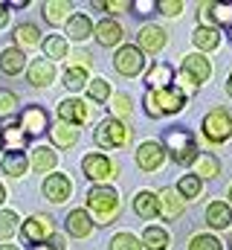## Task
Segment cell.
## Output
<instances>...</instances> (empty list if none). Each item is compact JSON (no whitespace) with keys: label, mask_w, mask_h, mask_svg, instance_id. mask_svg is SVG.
<instances>
[{"label":"cell","mask_w":232,"mask_h":250,"mask_svg":"<svg viewBox=\"0 0 232 250\" xmlns=\"http://www.w3.org/2000/svg\"><path fill=\"white\" fill-rule=\"evenodd\" d=\"M119 192L114 187H93L87 192V212L99 227H108L119 218Z\"/></svg>","instance_id":"6da1fadb"},{"label":"cell","mask_w":232,"mask_h":250,"mask_svg":"<svg viewBox=\"0 0 232 250\" xmlns=\"http://www.w3.org/2000/svg\"><path fill=\"white\" fill-rule=\"evenodd\" d=\"M163 146H166L169 157L177 166H194V160H197V143H194V137H192L189 128H183V125L166 128Z\"/></svg>","instance_id":"7a4b0ae2"},{"label":"cell","mask_w":232,"mask_h":250,"mask_svg":"<svg viewBox=\"0 0 232 250\" xmlns=\"http://www.w3.org/2000/svg\"><path fill=\"white\" fill-rule=\"evenodd\" d=\"M186 108V96L183 90L172 84V87H163V90H148L145 93V114L151 120H163V117H172L180 114Z\"/></svg>","instance_id":"3957f363"},{"label":"cell","mask_w":232,"mask_h":250,"mask_svg":"<svg viewBox=\"0 0 232 250\" xmlns=\"http://www.w3.org/2000/svg\"><path fill=\"white\" fill-rule=\"evenodd\" d=\"M56 236V221L44 212H35L29 215L23 224H20V242L26 248H38V245H47L50 239Z\"/></svg>","instance_id":"277c9868"},{"label":"cell","mask_w":232,"mask_h":250,"mask_svg":"<svg viewBox=\"0 0 232 250\" xmlns=\"http://www.w3.org/2000/svg\"><path fill=\"white\" fill-rule=\"evenodd\" d=\"M200 128H203V137L209 140V143H227L232 137V114L227 111V108H212L206 117H203V123H200Z\"/></svg>","instance_id":"5b68a950"},{"label":"cell","mask_w":232,"mask_h":250,"mask_svg":"<svg viewBox=\"0 0 232 250\" xmlns=\"http://www.w3.org/2000/svg\"><path fill=\"white\" fill-rule=\"evenodd\" d=\"M81 172H84V178H90L96 187H108V181L116 178L114 160H111L108 154H102V151H90V154H84V160H81Z\"/></svg>","instance_id":"8992f818"},{"label":"cell","mask_w":232,"mask_h":250,"mask_svg":"<svg viewBox=\"0 0 232 250\" xmlns=\"http://www.w3.org/2000/svg\"><path fill=\"white\" fill-rule=\"evenodd\" d=\"M93 140H96V146H99V148H122V146L131 140V131L119 123V120L111 117V120H105V123L96 125Z\"/></svg>","instance_id":"52a82bcc"},{"label":"cell","mask_w":232,"mask_h":250,"mask_svg":"<svg viewBox=\"0 0 232 250\" xmlns=\"http://www.w3.org/2000/svg\"><path fill=\"white\" fill-rule=\"evenodd\" d=\"M114 67H116V73L134 79V76H139L142 67H145V53H142L139 47H134V44H122L114 56Z\"/></svg>","instance_id":"ba28073f"},{"label":"cell","mask_w":232,"mask_h":250,"mask_svg":"<svg viewBox=\"0 0 232 250\" xmlns=\"http://www.w3.org/2000/svg\"><path fill=\"white\" fill-rule=\"evenodd\" d=\"M18 125L23 128V134L32 140V137H41V134H47L50 131V114L41 108V105H29V108H23L20 111V120Z\"/></svg>","instance_id":"9c48e42d"},{"label":"cell","mask_w":232,"mask_h":250,"mask_svg":"<svg viewBox=\"0 0 232 250\" xmlns=\"http://www.w3.org/2000/svg\"><path fill=\"white\" fill-rule=\"evenodd\" d=\"M163 163H166V146L163 143H157V140L139 143V148H136V166L142 172H157Z\"/></svg>","instance_id":"30bf717a"},{"label":"cell","mask_w":232,"mask_h":250,"mask_svg":"<svg viewBox=\"0 0 232 250\" xmlns=\"http://www.w3.org/2000/svg\"><path fill=\"white\" fill-rule=\"evenodd\" d=\"M56 114H58V120L61 123H67V125H84L87 120H90V108H87V102H81V99H61L58 102V108H56Z\"/></svg>","instance_id":"8fae6325"},{"label":"cell","mask_w":232,"mask_h":250,"mask_svg":"<svg viewBox=\"0 0 232 250\" xmlns=\"http://www.w3.org/2000/svg\"><path fill=\"white\" fill-rule=\"evenodd\" d=\"M166 41H169V35H166V29L157 26V23H145V26L136 32V47H139L142 53H148V56L160 53V50L166 47Z\"/></svg>","instance_id":"7c38bea8"},{"label":"cell","mask_w":232,"mask_h":250,"mask_svg":"<svg viewBox=\"0 0 232 250\" xmlns=\"http://www.w3.org/2000/svg\"><path fill=\"white\" fill-rule=\"evenodd\" d=\"M157 198H160V215H163L166 221H174V218H180V215L186 212V198H183L177 189H172V187L160 189Z\"/></svg>","instance_id":"4fadbf2b"},{"label":"cell","mask_w":232,"mask_h":250,"mask_svg":"<svg viewBox=\"0 0 232 250\" xmlns=\"http://www.w3.org/2000/svg\"><path fill=\"white\" fill-rule=\"evenodd\" d=\"M174 79H177V73H174L172 64L157 62V64H151L148 73H145V87L148 90H163V87H172Z\"/></svg>","instance_id":"5bb4252c"},{"label":"cell","mask_w":232,"mask_h":250,"mask_svg":"<svg viewBox=\"0 0 232 250\" xmlns=\"http://www.w3.org/2000/svg\"><path fill=\"white\" fill-rule=\"evenodd\" d=\"M53 79H56V64L50 62V59H35V62H29L26 82H29L32 87H47V84H53Z\"/></svg>","instance_id":"9a60e30c"},{"label":"cell","mask_w":232,"mask_h":250,"mask_svg":"<svg viewBox=\"0 0 232 250\" xmlns=\"http://www.w3.org/2000/svg\"><path fill=\"white\" fill-rule=\"evenodd\" d=\"M64 224H67V233L76 236V239H87V236L93 233V227H96V221L90 218L87 209H70Z\"/></svg>","instance_id":"2e32d148"},{"label":"cell","mask_w":232,"mask_h":250,"mask_svg":"<svg viewBox=\"0 0 232 250\" xmlns=\"http://www.w3.org/2000/svg\"><path fill=\"white\" fill-rule=\"evenodd\" d=\"M41 189H44V198H47V201L64 204V201L70 198V192H73V181H70L67 175H50Z\"/></svg>","instance_id":"e0dca14e"},{"label":"cell","mask_w":232,"mask_h":250,"mask_svg":"<svg viewBox=\"0 0 232 250\" xmlns=\"http://www.w3.org/2000/svg\"><path fill=\"white\" fill-rule=\"evenodd\" d=\"M93 38L99 41V47H116V44L122 41V23L114 21V18L99 21L96 29H93Z\"/></svg>","instance_id":"ac0fdd59"},{"label":"cell","mask_w":232,"mask_h":250,"mask_svg":"<svg viewBox=\"0 0 232 250\" xmlns=\"http://www.w3.org/2000/svg\"><path fill=\"white\" fill-rule=\"evenodd\" d=\"M183 73H189L197 84L200 82H206L209 76H212V64H209V59L203 56V53H189L186 59H183V67H180Z\"/></svg>","instance_id":"d6986e66"},{"label":"cell","mask_w":232,"mask_h":250,"mask_svg":"<svg viewBox=\"0 0 232 250\" xmlns=\"http://www.w3.org/2000/svg\"><path fill=\"white\" fill-rule=\"evenodd\" d=\"M134 212H136L142 221H154V218L160 215V198H157L154 192H148V189L136 192V198H134Z\"/></svg>","instance_id":"ffe728a7"},{"label":"cell","mask_w":232,"mask_h":250,"mask_svg":"<svg viewBox=\"0 0 232 250\" xmlns=\"http://www.w3.org/2000/svg\"><path fill=\"white\" fill-rule=\"evenodd\" d=\"M206 224H209L212 230H227L232 224V207L224 204V201H212V204L206 207Z\"/></svg>","instance_id":"44dd1931"},{"label":"cell","mask_w":232,"mask_h":250,"mask_svg":"<svg viewBox=\"0 0 232 250\" xmlns=\"http://www.w3.org/2000/svg\"><path fill=\"white\" fill-rule=\"evenodd\" d=\"M0 169H3V175H9V178H23L26 169H29L26 151H6V157L0 160Z\"/></svg>","instance_id":"7402d4cb"},{"label":"cell","mask_w":232,"mask_h":250,"mask_svg":"<svg viewBox=\"0 0 232 250\" xmlns=\"http://www.w3.org/2000/svg\"><path fill=\"white\" fill-rule=\"evenodd\" d=\"M0 70H3L6 76L23 73V70H26V56H23V50H18V47L3 50V53H0Z\"/></svg>","instance_id":"603a6c76"},{"label":"cell","mask_w":232,"mask_h":250,"mask_svg":"<svg viewBox=\"0 0 232 250\" xmlns=\"http://www.w3.org/2000/svg\"><path fill=\"white\" fill-rule=\"evenodd\" d=\"M192 44H194L197 50H203V53L218 50V47H221V32H218L215 26H197V29L192 32Z\"/></svg>","instance_id":"cb8c5ba5"},{"label":"cell","mask_w":232,"mask_h":250,"mask_svg":"<svg viewBox=\"0 0 232 250\" xmlns=\"http://www.w3.org/2000/svg\"><path fill=\"white\" fill-rule=\"evenodd\" d=\"M169 245H172V236L166 227H157V224L145 227V233H142V248L145 250H169Z\"/></svg>","instance_id":"d4e9b609"},{"label":"cell","mask_w":232,"mask_h":250,"mask_svg":"<svg viewBox=\"0 0 232 250\" xmlns=\"http://www.w3.org/2000/svg\"><path fill=\"white\" fill-rule=\"evenodd\" d=\"M0 140L6 143V151H23V148H26V143H29V137L23 134V128H20L18 123L0 128Z\"/></svg>","instance_id":"484cf974"},{"label":"cell","mask_w":232,"mask_h":250,"mask_svg":"<svg viewBox=\"0 0 232 250\" xmlns=\"http://www.w3.org/2000/svg\"><path fill=\"white\" fill-rule=\"evenodd\" d=\"M93 21L87 18V15H70V21H67V35L73 38V41H84V38H90L93 35Z\"/></svg>","instance_id":"4316f807"},{"label":"cell","mask_w":232,"mask_h":250,"mask_svg":"<svg viewBox=\"0 0 232 250\" xmlns=\"http://www.w3.org/2000/svg\"><path fill=\"white\" fill-rule=\"evenodd\" d=\"M50 137L58 148H73L78 143V128L76 125H67V123H58L50 128Z\"/></svg>","instance_id":"83f0119b"},{"label":"cell","mask_w":232,"mask_h":250,"mask_svg":"<svg viewBox=\"0 0 232 250\" xmlns=\"http://www.w3.org/2000/svg\"><path fill=\"white\" fill-rule=\"evenodd\" d=\"M192 175H197L200 181H212V178H218L221 175V163H218V157L215 154H197V160H194V172Z\"/></svg>","instance_id":"f1b7e54d"},{"label":"cell","mask_w":232,"mask_h":250,"mask_svg":"<svg viewBox=\"0 0 232 250\" xmlns=\"http://www.w3.org/2000/svg\"><path fill=\"white\" fill-rule=\"evenodd\" d=\"M56 166H58V154L50 146L32 148V169H35V172H53Z\"/></svg>","instance_id":"f546056e"},{"label":"cell","mask_w":232,"mask_h":250,"mask_svg":"<svg viewBox=\"0 0 232 250\" xmlns=\"http://www.w3.org/2000/svg\"><path fill=\"white\" fill-rule=\"evenodd\" d=\"M15 44H18V50H26V47L41 44L38 26H35V23H20V26H15Z\"/></svg>","instance_id":"4dcf8cb0"},{"label":"cell","mask_w":232,"mask_h":250,"mask_svg":"<svg viewBox=\"0 0 232 250\" xmlns=\"http://www.w3.org/2000/svg\"><path fill=\"white\" fill-rule=\"evenodd\" d=\"M73 9V3H67V0H56V3H44V18L58 26V23H64V21H70L67 18V12Z\"/></svg>","instance_id":"1f68e13d"},{"label":"cell","mask_w":232,"mask_h":250,"mask_svg":"<svg viewBox=\"0 0 232 250\" xmlns=\"http://www.w3.org/2000/svg\"><path fill=\"white\" fill-rule=\"evenodd\" d=\"M174 189H177L186 201H194V198L203 192V181H200L197 175H183V178L177 181V187H174Z\"/></svg>","instance_id":"d6a6232c"},{"label":"cell","mask_w":232,"mask_h":250,"mask_svg":"<svg viewBox=\"0 0 232 250\" xmlns=\"http://www.w3.org/2000/svg\"><path fill=\"white\" fill-rule=\"evenodd\" d=\"M18 212L12 209H0V242H9L15 233H18Z\"/></svg>","instance_id":"836d02e7"},{"label":"cell","mask_w":232,"mask_h":250,"mask_svg":"<svg viewBox=\"0 0 232 250\" xmlns=\"http://www.w3.org/2000/svg\"><path fill=\"white\" fill-rule=\"evenodd\" d=\"M64 84H67L70 90H84V87L90 84L87 70H81V67H67V73H64Z\"/></svg>","instance_id":"e575fe53"},{"label":"cell","mask_w":232,"mask_h":250,"mask_svg":"<svg viewBox=\"0 0 232 250\" xmlns=\"http://www.w3.org/2000/svg\"><path fill=\"white\" fill-rule=\"evenodd\" d=\"M209 12H212L215 26L232 29V3H209Z\"/></svg>","instance_id":"d590c367"},{"label":"cell","mask_w":232,"mask_h":250,"mask_svg":"<svg viewBox=\"0 0 232 250\" xmlns=\"http://www.w3.org/2000/svg\"><path fill=\"white\" fill-rule=\"evenodd\" d=\"M87 96H90L93 102H99V105H102V102H108V99H111V84H108L102 76H99V79H90V84H87Z\"/></svg>","instance_id":"8d00e7d4"},{"label":"cell","mask_w":232,"mask_h":250,"mask_svg":"<svg viewBox=\"0 0 232 250\" xmlns=\"http://www.w3.org/2000/svg\"><path fill=\"white\" fill-rule=\"evenodd\" d=\"M44 53H47V59H67V41L61 38V35H50L47 41H44Z\"/></svg>","instance_id":"74e56055"},{"label":"cell","mask_w":232,"mask_h":250,"mask_svg":"<svg viewBox=\"0 0 232 250\" xmlns=\"http://www.w3.org/2000/svg\"><path fill=\"white\" fill-rule=\"evenodd\" d=\"M108 108H111L114 120H119V123H122V120H125L128 114H131V96H128V93H114V96H111V105H108Z\"/></svg>","instance_id":"f35d334b"},{"label":"cell","mask_w":232,"mask_h":250,"mask_svg":"<svg viewBox=\"0 0 232 250\" xmlns=\"http://www.w3.org/2000/svg\"><path fill=\"white\" fill-rule=\"evenodd\" d=\"M111 250H142V239H136L134 233H116L111 239Z\"/></svg>","instance_id":"ab89813d"},{"label":"cell","mask_w":232,"mask_h":250,"mask_svg":"<svg viewBox=\"0 0 232 250\" xmlns=\"http://www.w3.org/2000/svg\"><path fill=\"white\" fill-rule=\"evenodd\" d=\"M189 250H224V245H221L212 233H197V236H192Z\"/></svg>","instance_id":"60d3db41"},{"label":"cell","mask_w":232,"mask_h":250,"mask_svg":"<svg viewBox=\"0 0 232 250\" xmlns=\"http://www.w3.org/2000/svg\"><path fill=\"white\" fill-rule=\"evenodd\" d=\"M18 111V96L12 90H0V120H9Z\"/></svg>","instance_id":"b9f144b4"},{"label":"cell","mask_w":232,"mask_h":250,"mask_svg":"<svg viewBox=\"0 0 232 250\" xmlns=\"http://www.w3.org/2000/svg\"><path fill=\"white\" fill-rule=\"evenodd\" d=\"M174 84H177V87L183 90V96H186V99H189V96H194V93H197V87H200V84H197V82H194V79H192L189 73H183V70L177 73Z\"/></svg>","instance_id":"7bdbcfd3"},{"label":"cell","mask_w":232,"mask_h":250,"mask_svg":"<svg viewBox=\"0 0 232 250\" xmlns=\"http://www.w3.org/2000/svg\"><path fill=\"white\" fill-rule=\"evenodd\" d=\"M157 12L166 15V18H177V15L183 12V3H180V0H160V3H157Z\"/></svg>","instance_id":"ee69618b"},{"label":"cell","mask_w":232,"mask_h":250,"mask_svg":"<svg viewBox=\"0 0 232 250\" xmlns=\"http://www.w3.org/2000/svg\"><path fill=\"white\" fill-rule=\"evenodd\" d=\"M90 64H93V59H90V53H84V50H78V53L70 56V67H81V70H87Z\"/></svg>","instance_id":"f6af8a7d"},{"label":"cell","mask_w":232,"mask_h":250,"mask_svg":"<svg viewBox=\"0 0 232 250\" xmlns=\"http://www.w3.org/2000/svg\"><path fill=\"white\" fill-rule=\"evenodd\" d=\"M131 3H119V0H111V3H93V9H108L111 15H119V12H125Z\"/></svg>","instance_id":"bcb514c9"},{"label":"cell","mask_w":232,"mask_h":250,"mask_svg":"<svg viewBox=\"0 0 232 250\" xmlns=\"http://www.w3.org/2000/svg\"><path fill=\"white\" fill-rule=\"evenodd\" d=\"M131 9H134V15H151V9H157V3H151V0H134Z\"/></svg>","instance_id":"7dc6e473"},{"label":"cell","mask_w":232,"mask_h":250,"mask_svg":"<svg viewBox=\"0 0 232 250\" xmlns=\"http://www.w3.org/2000/svg\"><path fill=\"white\" fill-rule=\"evenodd\" d=\"M47 245H50V250H67V239H64L61 233H56V236H53Z\"/></svg>","instance_id":"c3c4849f"},{"label":"cell","mask_w":232,"mask_h":250,"mask_svg":"<svg viewBox=\"0 0 232 250\" xmlns=\"http://www.w3.org/2000/svg\"><path fill=\"white\" fill-rule=\"evenodd\" d=\"M23 6H26V0H12L9 3V9H23Z\"/></svg>","instance_id":"681fc988"},{"label":"cell","mask_w":232,"mask_h":250,"mask_svg":"<svg viewBox=\"0 0 232 250\" xmlns=\"http://www.w3.org/2000/svg\"><path fill=\"white\" fill-rule=\"evenodd\" d=\"M6 12H9V3H3V0H0V15H6Z\"/></svg>","instance_id":"f907efd6"},{"label":"cell","mask_w":232,"mask_h":250,"mask_svg":"<svg viewBox=\"0 0 232 250\" xmlns=\"http://www.w3.org/2000/svg\"><path fill=\"white\" fill-rule=\"evenodd\" d=\"M3 201H6V187L0 184V204H3Z\"/></svg>","instance_id":"816d5d0a"},{"label":"cell","mask_w":232,"mask_h":250,"mask_svg":"<svg viewBox=\"0 0 232 250\" xmlns=\"http://www.w3.org/2000/svg\"><path fill=\"white\" fill-rule=\"evenodd\" d=\"M6 21H9V12H6V15H0V26H6Z\"/></svg>","instance_id":"f5cc1de1"},{"label":"cell","mask_w":232,"mask_h":250,"mask_svg":"<svg viewBox=\"0 0 232 250\" xmlns=\"http://www.w3.org/2000/svg\"><path fill=\"white\" fill-rule=\"evenodd\" d=\"M227 93L232 96V73H230V82H227Z\"/></svg>","instance_id":"db71d44e"},{"label":"cell","mask_w":232,"mask_h":250,"mask_svg":"<svg viewBox=\"0 0 232 250\" xmlns=\"http://www.w3.org/2000/svg\"><path fill=\"white\" fill-rule=\"evenodd\" d=\"M0 250H18L15 245H0Z\"/></svg>","instance_id":"11a10c76"},{"label":"cell","mask_w":232,"mask_h":250,"mask_svg":"<svg viewBox=\"0 0 232 250\" xmlns=\"http://www.w3.org/2000/svg\"><path fill=\"white\" fill-rule=\"evenodd\" d=\"M29 250H50V245H38V248H29Z\"/></svg>","instance_id":"9f6ffc18"},{"label":"cell","mask_w":232,"mask_h":250,"mask_svg":"<svg viewBox=\"0 0 232 250\" xmlns=\"http://www.w3.org/2000/svg\"><path fill=\"white\" fill-rule=\"evenodd\" d=\"M230 204H232V187H230Z\"/></svg>","instance_id":"6f0895ef"},{"label":"cell","mask_w":232,"mask_h":250,"mask_svg":"<svg viewBox=\"0 0 232 250\" xmlns=\"http://www.w3.org/2000/svg\"><path fill=\"white\" fill-rule=\"evenodd\" d=\"M230 248H232V236H230Z\"/></svg>","instance_id":"680465c9"},{"label":"cell","mask_w":232,"mask_h":250,"mask_svg":"<svg viewBox=\"0 0 232 250\" xmlns=\"http://www.w3.org/2000/svg\"><path fill=\"white\" fill-rule=\"evenodd\" d=\"M0 146H3V140H0Z\"/></svg>","instance_id":"91938a15"},{"label":"cell","mask_w":232,"mask_h":250,"mask_svg":"<svg viewBox=\"0 0 232 250\" xmlns=\"http://www.w3.org/2000/svg\"><path fill=\"white\" fill-rule=\"evenodd\" d=\"M230 32H232V29H230Z\"/></svg>","instance_id":"94428289"}]
</instances>
